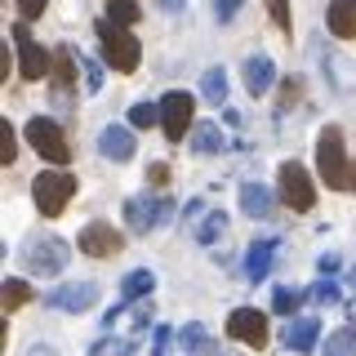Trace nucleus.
<instances>
[{"instance_id": "nucleus-1", "label": "nucleus", "mask_w": 356, "mask_h": 356, "mask_svg": "<svg viewBox=\"0 0 356 356\" xmlns=\"http://www.w3.org/2000/svg\"><path fill=\"white\" fill-rule=\"evenodd\" d=\"M316 170L325 178V187H334V192H348L352 187V165H348V152H343V134L334 125L316 138Z\"/></svg>"}, {"instance_id": "nucleus-2", "label": "nucleus", "mask_w": 356, "mask_h": 356, "mask_svg": "<svg viewBox=\"0 0 356 356\" xmlns=\"http://www.w3.org/2000/svg\"><path fill=\"white\" fill-rule=\"evenodd\" d=\"M31 196H36V209L44 218H58L67 209V200L76 196V174L72 170H44L31 183Z\"/></svg>"}, {"instance_id": "nucleus-3", "label": "nucleus", "mask_w": 356, "mask_h": 356, "mask_svg": "<svg viewBox=\"0 0 356 356\" xmlns=\"http://www.w3.org/2000/svg\"><path fill=\"white\" fill-rule=\"evenodd\" d=\"M67 259H72V245L63 236H36L22 250V267H27L31 276H58L67 267Z\"/></svg>"}, {"instance_id": "nucleus-4", "label": "nucleus", "mask_w": 356, "mask_h": 356, "mask_svg": "<svg viewBox=\"0 0 356 356\" xmlns=\"http://www.w3.org/2000/svg\"><path fill=\"white\" fill-rule=\"evenodd\" d=\"M98 44H103V58L116 67V72H134L138 67V40H134L129 27H116V22H98Z\"/></svg>"}, {"instance_id": "nucleus-5", "label": "nucleus", "mask_w": 356, "mask_h": 356, "mask_svg": "<svg viewBox=\"0 0 356 356\" xmlns=\"http://www.w3.org/2000/svg\"><path fill=\"white\" fill-rule=\"evenodd\" d=\"M27 143L49 165H67V161H72V143H67L63 125H58V120H49V116H31L27 120Z\"/></svg>"}, {"instance_id": "nucleus-6", "label": "nucleus", "mask_w": 356, "mask_h": 356, "mask_svg": "<svg viewBox=\"0 0 356 356\" xmlns=\"http://www.w3.org/2000/svg\"><path fill=\"white\" fill-rule=\"evenodd\" d=\"M192 107H196V98L187 89H170L161 98V129L170 143H183V134L192 129Z\"/></svg>"}, {"instance_id": "nucleus-7", "label": "nucleus", "mask_w": 356, "mask_h": 356, "mask_svg": "<svg viewBox=\"0 0 356 356\" xmlns=\"http://www.w3.org/2000/svg\"><path fill=\"white\" fill-rule=\"evenodd\" d=\"M281 200L294 209V214H307V209L316 205V187H312V178H307V170L298 161L281 165Z\"/></svg>"}, {"instance_id": "nucleus-8", "label": "nucleus", "mask_w": 356, "mask_h": 356, "mask_svg": "<svg viewBox=\"0 0 356 356\" xmlns=\"http://www.w3.org/2000/svg\"><path fill=\"white\" fill-rule=\"evenodd\" d=\"M174 214V200L170 196H134L129 205H125V222H129V232H152V227H161L165 218Z\"/></svg>"}, {"instance_id": "nucleus-9", "label": "nucleus", "mask_w": 356, "mask_h": 356, "mask_svg": "<svg viewBox=\"0 0 356 356\" xmlns=\"http://www.w3.org/2000/svg\"><path fill=\"white\" fill-rule=\"evenodd\" d=\"M14 49H18V76L22 81H40V76H49V63H54V54L49 49H40L36 40H31V31L14 27Z\"/></svg>"}, {"instance_id": "nucleus-10", "label": "nucleus", "mask_w": 356, "mask_h": 356, "mask_svg": "<svg viewBox=\"0 0 356 356\" xmlns=\"http://www.w3.org/2000/svg\"><path fill=\"white\" fill-rule=\"evenodd\" d=\"M76 250L89 254V259H111V254L125 250V241H120V232L111 222H89L81 236H76Z\"/></svg>"}, {"instance_id": "nucleus-11", "label": "nucleus", "mask_w": 356, "mask_h": 356, "mask_svg": "<svg viewBox=\"0 0 356 356\" xmlns=\"http://www.w3.org/2000/svg\"><path fill=\"white\" fill-rule=\"evenodd\" d=\"M44 303L54 312H89L98 303V285L94 281H72V285H58L44 294Z\"/></svg>"}, {"instance_id": "nucleus-12", "label": "nucleus", "mask_w": 356, "mask_h": 356, "mask_svg": "<svg viewBox=\"0 0 356 356\" xmlns=\"http://www.w3.org/2000/svg\"><path fill=\"white\" fill-rule=\"evenodd\" d=\"M227 334L232 339H241L245 348H267V316L254 307H236L227 316Z\"/></svg>"}, {"instance_id": "nucleus-13", "label": "nucleus", "mask_w": 356, "mask_h": 356, "mask_svg": "<svg viewBox=\"0 0 356 356\" xmlns=\"http://www.w3.org/2000/svg\"><path fill=\"white\" fill-rule=\"evenodd\" d=\"M272 259H276V236L254 241V245H250V254H245V276H250L254 285L267 281V276H272Z\"/></svg>"}, {"instance_id": "nucleus-14", "label": "nucleus", "mask_w": 356, "mask_h": 356, "mask_svg": "<svg viewBox=\"0 0 356 356\" xmlns=\"http://www.w3.org/2000/svg\"><path fill=\"white\" fill-rule=\"evenodd\" d=\"M134 147H138V143H134V134L125 125H107L103 134H98V152H103L107 161H129Z\"/></svg>"}, {"instance_id": "nucleus-15", "label": "nucleus", "mask_w": 356, "mask_h": 356, "mask_svg": "<svg viewBox=\"0 0 356 356\" xmlns=\"http://www.w3.org/2000/svg\"><path fill=\"white\" fill-rule=\"evenodd\" d=\"M316 334H321L316 316H298V321L285 325V348L289 352H312V348H316Z\"/></svg>"}, {"instance_id": "nucleus-16", "label": "nucleus", "mask_w": 356, "mask_h": 356, "mask_svg": "<svg viewBox=\"0 0 356 356\" xmlns=\"http://www.w3.org/2000/svg\"><path fill=\"white\" fill-rule=\"evenodd\" d=\"M241 209H245L250 218H272V214H276V196L267 192L263 183H245V187H241Z\"/></svg>"}, {"instance_id": "nucleus-17", "label": "nucleus", "mask_w": 356, "mask_h": 356, "mask_svg": "<svg viewBox=\"0 0 356 356\" xmlns=\"http://www.w3.org/2000/svg\"><path fill=\"white\" fill-rule=\"evenodd\" d=\"M272 76H276V67H272V58H267V54H254V58L245 63V89H250L254 98L272 89Z\"/></svg>"}, {"instance_id": "nucleus-18", "label": "nucleus", "mask_w": 356, "mask_h": 356, "mask_svg": "<svg viewBox=\"0 0 356 356\" xmlns=\"http://www.w3.org/2000/svg\"><path fill=\"white\" fill-rule=\"evenodd\" d=\"M330 31L339 40H356V0H330Z\"/></svg>"}, {"instance_id": "nucleus-19", "label": "nucleus", "mask_w": 356, "mask_h": 356, "mask_svg": "<svg viewBox=\"0 0 356 356\" xmlns=\"http://www.w3.org/2000/svg\"><path fill=\"white\" fill-rule=\"evenodd\" d=\"M200 94H205V103L222 107L227 103V72H222V67H209V72L200 76Z\"/></svg>"}, {"instance_id": "nucleus-20", "label": "nucleus", "mask_w": 356, "mask_h": 356, "mask_svg": "<svg viewBox=\"0 0 356 356\" xmlns=\"http://www.w3.org/2000/svg\"><path fill=\"white\" fill-rule=\"evenodd\" d=\"M156 289V276L147 272V267H138V272H129L125 281H120V294H125V303H134V298H147Z\"/></svg>"}, {"instance_id": "nucleus-21", "label": "nucleus", "mask_w": 356, "mask_h": 356, "mask_svg": "<svg viewBox=\"0 0 356 356\" xmlns=\"http://www.w3.org/2000/svg\"><path fill=\"white\" fill-rule=\"evenodd\" d=\"M192 147H196L200 156L222 152V129H218V125H209V120H205V125H196V129H192Z\"/></svg>"}, {"instance_id": "nucleus-22", "label": "nucleus", "mask_w": 356, "mask_h": 356, "mask_svg": "<svg viewBox=\"0 0 356 356\" xmlns=\"http://www.w3.org/2000/svg\"><path fill=\"white\" fill-rule=\"evenodd\" d=\"M222 232H227V214H222V209H209L205 222L196 227V241H200V245H214Z\"/></svg>"}, {"instance_id": "nucleus-23", "label": "nucleus", "mask_w": 356, "mask_h": 356, "mask_svg": "<svg viewBox=\"0 0 356 356\" xmlns=\"http://www.w3.org/2000/svg\"><path fill=\"white\" fill-rule=\"evenodd\" d=\"M54 63H58V67H54V85H58V98H67V94H72L76 63H72V54H67V49H58V54H54Z\"/></svg>"}, {"instance_id": "nucleus-24", "label": "nucleus", "mask_w": 356, "mask_h": 356, "mask_svg": "<svg viewBox=\"0 0 356 356\" xmlns=\"http://www.w3.org/2000/svg\"><path fill=\"white\" fill-rule=\"evenodd\" d=\"M138 0H107V22H116V27H129V22H138Z\"/></svg>"}, {"instance_id": "nucleus-25", "label": "nucleus", "mask_w": 356, "mask_h": 356, "mask_svg": "<svg viewBox=\"0 0 356 356\" xmlns=\"http://www.w3.org/2000/svg\"><path fill=\"white\" fill-rule=\"evenodd\" d=\"M22 303H31V285L18 281V276H9L5 281V312H18Z\"/></svg>"}, {"instance_id": "nucleus-26", "label": "nucleus", "mask_w": 356, "mask_h": 356, "mask_svg": "<svg viewBox=\"0 0 356 356\" xmlns=\"http://www.w3.org/2000/svg\"><path fill=\"white\" fill-rule=\"evenodd\" d=\"M325 356H356V330H339L325 339Z\"/></svg>"}, {"instance_id": "nucleus-27", "label": "nucleus", "mask_w": 356, "mask_h": 356, "mask_svg": "<svg viewBox=\"0 0 356 356\" xmlns=\"http://www.w3.org/2000/svg\"><path fill=\"white\" fill-rule=\"evenodd\" d=\"M156 120H161V107H152V103H134L129 107V125L134 129H152Z\"/></svg>"}, {"instance_id": "nucleus-28", "label": "nucleus", "mask_w": 356, "mask_h": 356, "mask_svg": "<svg viewBox=\"0 0 356 356\" xmlns=\"http://www.w3.org/2000/svg\"><path fill=\"white\" fill-rule=\"evenodd\" d=\"M14 156H18L14 125H9V120H0V165H14Z\"/></svg>"}, {"instance_id": "nucleus-29", "label": "nucleus", "mask_w": 356, "mask_h": 356, "mask_svg": "<svg viewBox=\"0 0 356 356\" xmlns=\"http://www.w3.org/2000/svg\"><path fill=\"white\" fill-rule=\"evenodd\" d=\"M298 303H303V298H298V289H276V294H272V307L276 312H285V316H289V312H298Z\"/></svg>"}, {"instance_id": "nucleus-30", "label": "nucleus", "mask_w": 356, "mask_h": 356, "mask_svg": "<svg viewBox=\"0 0 356 356\" xmlns=\"http://www.w3.org/2000/svg\"><path fill=\"white\" fill-rule=\"evenodd\" d=\"M312 298H316V303H339V285H334L330 276H325V281H316V289H312Z\"/></svg>"}, {"instance_id": "nucleus-31", "label": "nucleus", "mask_w": 356, "mask_h": 356, "mask_svg": "<svg viewBox=\"0 0 356 356\" xmlns=\"http://www.w3.org/2000/svg\"><path fill=\"white\" fill-rule=\"evenodd\" d=\"M81 63H85V89L98 94V85H103V67H98L94 58H81Z\"/></svg>"}, {"instance_id": "nucleus-32", "label": "nucleus", "mask_w": 356, "mask_h": 356, "mask_svg": "<svg viewBox=\"0 0 356 356\" xmlns=\"http://www.w3.org/2000/svg\"><path fill=\"white\" fill-rule=\"evenodd\" d=\"M267 14H272L276 27H285V31H289V0H267Z\"/></svg>"}, {"instance_id": "nucleus-33", "label": "nucleus", "mask_w": 356, "mask_h": 356, "mask_svg": "<svg viewBox=\"0 0 356 356\" xmlns=\"http://www.w3.org/2000/svg\"><path fill=\"white\" fill-rule=\"evenodd\" d=\"M298 94H303V81H298V76H294V81H285V85H281V111H285V107H294V103H298Z\"/></svg>"}, {"instance_id": "nucleus-34", "label": "nucleus", "mask_w": 356, "mask_h": 356, "mask_svg": "<svg viewBox=\"0 0 356 356\" xmlns=\"http://www.w3.org/2000/svg\"><path fill=\"white\" fill-rule=\"evenodd\" d=\"M44 5H49V0H18V18H22V22L40 18V14H44Z\"/></svg>"}, {"instance_id": "nucleus-35", "label": "nucleus", "mask_w": 356, "mask_h": 356, "mask_svg": "<svg viewBox=\"0 0 356 356\" xmlns=\"http://www.w3.org/2000/svg\"><path fill=\"white\" fill-rule=\"evenodd\" d=\"M178 339H183L187 348H209V343H205V330H200V325H183V334H178Z\"/></svg>"}, {"instance_id": "nucleus-36", "label": "nucleus", "mask_w": 356, "mask_h": 356, "mask_svg": "<svg viewBox=\"0 0 356 356\" xmlns=\"http://www.w3.org/2000/svg\"><path fill=\"white\" fill-rule=\"evenodd\" d=\"M241 5H245V0H214V14H218V22H232Z\"/></svg>"}, {"instance_id": "nucleus-37", "label": "nucleus", "mask_w": 356, "mask_h": 356, "mask_svg": "<svg viewBox=\"0 0 356 356\" xmlns=\"http://www.w3.org/2000/svg\"><path fill=\"white\" fill-rule=\"evenodd\" d=\"M170 343H174V330H156V348H152V356H170Z\"/></svg>"}, {"instance_id": "nucleus-38", "label": "nucleus", "mask_w": 356, "mask_h": 356, "mask_svg": "<svg viewBox=\"0 0 356 356\" xmlns=\"http://www.w3.org/2000/svg\"><path fill=\"white\" fill-rule=\"evenodd\" d=\"M330 272H339V259H334V254H325V259H321V276H330Z\"/></svg>"}, {"instance_id": "nucleus-39", "label": "nucleus", "mask_w": 356, "mask_h": 356, "mask_svg": "<svg viewBox=\"0 0 356 356\" xmlns=\"http://www.w3.org/2000/svg\"><path fill=\"white\" fill-rule=\"evenodd\" d=\"M170 178V165H152V183H165Z\"/></svg>"}, {"instance_id": "nucleus-40", "label": "nucleus", "mask_w": 356, "mask_h": 356, "mask_svg": "<svg viewBox=\"0 0 356 356\" xmlns=\"http://www.w3.org/2000/svg\"><path fill=\"white\" fill-rule=\"evenodd\" d=\"M134 321H138V325H147V321H152V303H138V316H134Z\"/></svg>"}, {"instance_id": "nucleus-41", "label": "nucleus", "mask_w": 356, "mask_h": 356, "mask_svg": "<svg viewBox=\"0 0 356 356\" xmlns=\"http://www.w3.org/2000/svg\"><path fill=\"white\" fill-rule=\"evenodd\" d=\"M183 5H187V0H161V9H170V14H178Z\"/></svg>"}, {"instance_id": "nucleus-42", "label": "nucleus", "mask_w": 356, "mask_h": 356, "mask_svg": "<svg viewBox=\"0 0 356 356\" xmlns=\"http://www.w3.org/2000/svg\"><path fill=\"white\" fill-rule=\"evenodd\" d=\"M27 356H54V352H49V348H40V343H36V348H31Z\"/></svg>"}, {"instance_id": "nucleus-43", "label": "nucleus", "mask_w": 356, "mask_h": 356, "mask_svg": "<svg viewBox=\"0 0 356 356\" xmlns=\"http://www.w3.org/2000/svg\"><path fill=\"white\" fill-rule=\"evenodd\" d=\"M348 285H352V294H356V267H352V276H348Z\"/></svg>"}, {"instance_id": "nucleus-44", "label": "nucleus", "mask_w": 356, "mask_h": 356, "mask_svg": "<svg viewBox=\"0 0 356 356\" xmlns=\"http://www.w3.org/2000/svg\"><path fill=\"white\" fill-rule=\"evenodd\" d=\"M352 330H356V312H352Z\"/></svg>"}]
</instances>
